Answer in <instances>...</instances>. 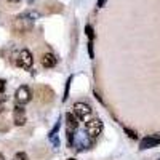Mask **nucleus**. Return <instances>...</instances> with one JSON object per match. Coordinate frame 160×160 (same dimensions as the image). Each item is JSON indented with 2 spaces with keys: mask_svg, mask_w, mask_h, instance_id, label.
I'll list each match as a JSON object with an SVG mask.
<instances>
[{
  "mask_svg": "<svg viewBox=\"0 0 160 160\" xmlns=\"http://www.w3.org/2000/svg\"><path fill=\"white\" fill-rule=\"evenodd\" d=\"M8 2H19V0H8Z\"/></svg>",
  "mask_w": 160,
  "mask_h": 160,
  "instance_id": "obj_20",
  "label": "nucleus"
},
{
  "mask_svg": "<svg viewBox=\"0 0 160 160\" xmlns=\"http://www.w3.org/2000/svg\"><path fill=\"white\" fill-rule=\"evenodd\" d=\"M35 18H37L35 13H24V15H21V16L16 18L15 26H13V28H15V31L18 34H24V32H28L32 28Z\"/></svg>",
  "mask_w": 160,
  "mask_h": 160,
  "instance_id": "obj_1",
  "label": "nucleus"
},
{
  "mask_svg": "<svg viewBox=\"0 0 160 160\" xmlns=\"http://www.w3.org/2000/svg\"><path fill=\"white\" fill-rule=\"evenodd\" d=\"M85 131L88 133L90 138H96L101 135L102 131V122L99 118H88L87 120V127H85Z\"/></svg>",
  "mask_w": 160,
  "mask_h": 160,
  "instance_id": "obj_4",
  "label": "nucleus"
},
{
  "mask_svg": "<svg viewBox=\"0 0 160 160\" xmlns=\"http://www.w3.org/2000/svg\"><path fill=\"white\" fill-rule=\"evenodd\" d=\"M26 120H28V117H26V111L22 108V104H16L15 109H13V122H15L16 127H22L26 123Z\"/></svg>",
  "mask_w": 160,
  "mask_h": 160,
  "instance_id": "obj_8",
  "label": "nucleus"
},
{
  "mask_svg": "<svg viewBox=\"0 0 160 160\" xmlns=\"http://www.w3.org/2000/svg\"><path fill=\"white\" fill-rule=\"evenodd\" d=\"M15 98H16V102H18V104H28V102L32 99V91H31V88H29L28 85H21V87L16 90Z\"/></svg>",
  "mask_w": 160,
  "mask_h": 160,
  "instance_id": "obj_6",
  "label": "nucleus"
},
{
  "mask_svg": "<svg viewBox=\"0 0 160 160\" xmlns=\"http://www.w3.org/2000/svg\"><path fill=\"white\" fill-rule=\"evenodd\" d=\"M72 109H74V114L78 117V120H88L91 115V108L87 102H75Z\"/></svg>",
  "mask_w": 160,
  "mask_h": 160,
  "instance_id": "obj_7",
  "label": "nucleus"
},
{
  "mask_svg": "<svg viewBox=\"0 0 160 160\" xmlns=\"http://www.w3.org/2000/svg\"><path fill=\"white\" fill-rule=\"evenodd\" d=\"M0 160H5V157H3V154L0 152Z\"/></svg>",
  "mask_w": 160,
  "mask_h": 160,
  "instance_id": "obj_19",
  "label": "nucleus"
},
{
  "mask_svg": "<svg viewBox=\"0 0 160 160\" xmlns=\"http://www.w3.org/2000/svg\"><path fill=\"white\" fill-rule=\"evenodd\" d=\"M71 146H77V149H85L91 146V138L88 136V133L80 131L78 128L75 130V133L72 135V144Z\"/></svg>",
  "mask_w": 160,
  "mask_h": 160,
  "instance_id": "obj_2",
  "label": "nucleus"
},
{
  "mask_svg": "<svg viewBox=\"0 0 160 160\" xmlns=\"http://www.w3.org/2000/svg\"><path fill=\"white\" fill-rule=\"evenodd\" d=\"M68 160H75V158H68Z\"/></svg>",
  "mask_w": 160,
  "mask_h": 160,
  "instance_id": "obj_21",
  "label": "nucleus"
},
{
  "mask_svg": "<svg viewBox=\"0 0 160 160\" xmlns=\"http://www.w3.org/2000/svg\"><path fill=\"white\" fill-rule=\"evenodd\" d=\"M160 144V133H157V135L154 136H148L141 139L139 142V149H151V148H155V146Z\"/></svg>",
  "mask_w": 160,
  "mask_h": 160,
  "instance_id": "obj_9",
  "label": "nucleus"
},
{
  "mask_svg": "<svg viewBox=\"0 0 160 160\" xmlns=\"http://www.w3.org/2000/svg\"><path fill=\"white\" fill-rule=\"evenodd\" d=\"M13 160H29V157H28L26 152H16L15 157H13Z\"/></svg>",
  "mask_w": 160,
  "mask_h": 160,
  "instance_id": "obj_14",
  "label": "nucleus"
},
{
  "mask_svg": "<svg viewBox=\"0 0 160 160\" xmlns=\"http://www.w3.org/2000/svg\"><path fill=\"white\" fill-rule=\"evenodd\" d=\"M85 34H87V37H88L90 40L95 38V32H93V28H91L90 24H87V26H85Z\"/></svg>",
  "mask_w": 160,
  "mask_h": 160,
  "instance_id": "obj_12",
  "label": "nucleus"
},
{
  "mask_svg": "<svg viewBox=\"0 0 160 160\" xmlns=\"http://www.w3.org/2000/svg\"><path fill=\"white\" fill-rule=\"evenodd\" d=\"M16 64L19 66L21 69H31L32 68V64H34V58H32V53L29 51V50H22L21 53H19V56H18V59H16Z\"/></svg>",
  "mask_w": 160,
  "mask_h": 160,
  "instance_id": "obj_5",
  "label": "nucleus"
},
{
  "mask_svg": "<svg viewBox=\"0 0 160 160\" xmlns=\"http://www.w3.org/2000/svg\"><path fill=\"white\" fill-rule=\"evenodd\" d=\"M5 90V80H2V78H0V93H2Z\"/></svg>",
  "mask_w": 160,
  "mask_h": 160,
  "instance_id": "obj_18",
  "label": "nucleus"
},
{
  "mask_svg": "<svg viewBox=\"0 0 160 160\" xmlns=\"http://www.w3.org/2000/svg\"><path fill=\"white\" fill-rule=\"evenodd\" d=\"M35 96L38 98L40 102L48 104V102L53 101V98H55V91H53L50 87H47V85H38L35 88Z\"/></svg>",
  "mask_w": 160,
  "mask_h": 160,
  "instance_id": "obj_3",
  "label": "nucleus"
},
{
  "mask_svg": "<svg viewBox=\"0 0 160 160\" xmlns=\"http://www.w3.org/2000/svg\"><path fill=\"white\" fill-rule=\"evenodd\" d=\"M123 131L128 135V138H131V139H138L136 131H133V130H130V128H127V127H123Z\"/></svg>",
  "mask_w": 160,
  "mask_h": 160,
  "instance_id": "obj_13",
  "label": "nucleus"
},
{
  "mask_svg": "<svg viewBox=\"0 0 160 160\" xmlns=\"http://www.w3.org/2000/svg\"><path fill=\"white\" fill-rule=\"evenodd\" d=\"M29 2H31V3H32V2H34V0H29Z\"/></svg>",
  "mask_w": 160,
  "mask_h": 160,
  "instance_id": "obj_22",
  "label": "nucleus"
},
{
  "mask_svg": "<svg viewBox=\"0 0 160 160\" xmlns=\"http://www.w3.org/2000/svg\"><path fill=\"white\" fill-rule=\"evenodd\" d=\"M106 2H108V0H98V8H102L106 5Z\"/></svg>",
  "mask_w": 160,
  "mask_h": 160,
  "instance_id": "obj_17",
  "label": "nucleus"
},
{
  "mask_svg": "<svg viewBox=\"0 0 160 160\" xmlns=\"http://www.w3.org/2000/svg\"><path fill=\"white\" fill-rule=\"evenodd\" d=\"M88 53H90V58H91V59L95 58V51H93V43H91V40H90V43H88Z\"/></svg>",
  "mask_w": 160,
  "mask_h": 160,
  "instance_id": "obj_16",
  "label": "nucleus"
},
{
  "mask_svg": "<svg viewBox=\"0 0 160 160\" xmlns=\"http://www.w3.org/2000/svg\"><path fill=\"white\" fill-rule=\"evenodd\" d=\"M42 66L47 69H51V68H55L56 66V58L53 53H45V55L42 56Z\"/></svg>",
  "mask_w": 160,
  "mask_h": 160,
  "instance_id": "obj_10",
  "label": "nucleus"
},
{
  "mask_svg": "<svg viewBox=\"0 0 160 160\" xmlns=\"http://www.w3.org/2000/svg\"><path fill=\"white\" fill-rule=\"evenodd\" d=\"M71 82H72V77H69V80H68V85H66V90H64V98H62V101H66L69 98V87H71Z\"/></svg>",
  "mask_w": 160,
  "mask_h": 160,
  "instance_id": "obj_15",
  "label": "nucleus"
},
{
  "mask_svg": "<svg viewBox=\"0 0 160 160\" xmlns=\"http://www.w3.org/2000/svg\"><path fill=\"white\" fill-rule=\"evenodd\" d=\"M66 123H68L69 130H77L78 128V117L74 112H68L66 114Z\"/></svg>",
  "mask_w": 160,
  "mask_h": 160,
  "instance_id": "obj_11",
  "label": "nucleus"
}]
</instances>
